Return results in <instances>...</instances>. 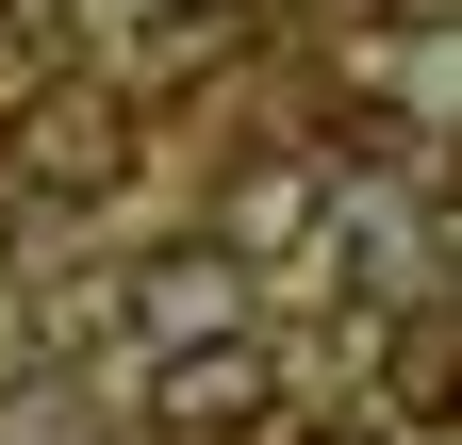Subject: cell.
I'll return each mask as SVG.
<instances>
[{
  "label": "cell",
  "instance_id": "obj_3",
  "mask_svg": "<svg viewBox=\"0 0 462 445\" xmlns=\"http://www.w3.org/2000/svg\"><path fill=\"white\" fill-rule=\"evenodd\" d=\"M133 330H149V347H182V330H248V264H231V248H149Z\"/></svg>",
  "mask_w": 462,
  "mask_h": 445
},
{
  "label": "cell",
  "instance_id": "obj_1",
  "mask_svg": "<svg viewBox=\"0 0 462 445\" xmlns=\"http://www.w3.org/2000/svg\"><path fill=\"white\" fill-rule=\"evenodd\" d=\"M264 396H281L264 330H182V347H149V429H165V445H231V429H264Z\"/></svg>",
  "mask_w": 462,
  "mask_h": 445
},
{
  "label": "cell",
  "instance_id": "obj_2",
  "mask_svg": "<svg viewBox=\"0 0 462 445\" xmlns=\"http://www.w3.org/2000/svg\"><path fill=\"white\" fill-rule=\"evenodd\" d=\"M346 116L380 132H462V17H380L346 50Z\"/></svg>",
  "mask_w": 462,
  "mask_h": 445
},
{
  "label": "cell",
  "instance_id": "obj_4",
  "mask_svg": "<svg viewBox=\"0 0 462 445\" xmlns=\"http://www.w3.org/2000/svg\"><path fill=\"white\" fill-rule=\"evenodd\" d=\"M380 379H396V413H413V429H446V413H462V313H396Z\"/></svg>",
  "mask_w": 462,
  "mask_h": 445
},
{
  "label": "cell",
  "instance_id": "obj_5",
  "mask_svg": "<svg viewBox=\"0 0 462 445\" xmlns=\"http://www.w3.org/2000/svg\"><path fill=\"white\" fill-rule=\"evenodd\" d=\"M33 182H116V116H33Z\"/></svg>",
  "mask_w": 462,
  "mask_h": 445
},
{
  "label": "cell",
  "instance_id": "obj_7",
  "mask_svg": "<svg viewBox=\"0 0 462 445\" xmlns=\"http://www.w3.org/2000/svg\"><path fill=\"white\" fill-rule=\"evenodd\" d=\"M314 445H396V429H314Z\"/></svg>",
  "mask_w": 462,
  "mask_h": 445
},
{
  "label": "cell",
  "instance_id": "obj_8",
  "mask_svg": "<svg viewBox=\"0 0 462 445\" xmlns=\"http://www.w3.org/2000/svg\"><path fill=\"white\" fill-rule=\"evenodd\" d=\"M446 313H462V281H446Z\"/></svg>",
  "mask_w": 462,
  "mask_h": 445
},
{
  "label": "cell",
  "instance_id": "obj_6",
  "mask_svg": "<svg viewBox=\"0 0 462 445\" xmlns=\"http://www.w3.org/2000/svg\"><path fill=\"white\" fill-rule=\"evenodd\" d=\"M165 17H199V33H215V17H231V0H165Z\"/></svg>",
  "mask_w": 462,
  "mask_h": 445
}]
</instances>
